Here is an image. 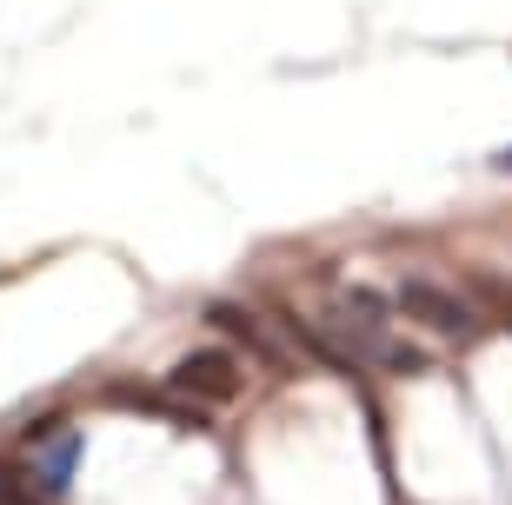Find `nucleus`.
<instances>
[{
    "label": "nucleus",
    "mask_w": 512,
    "mask_h": 505,
    "mask_svg": "<svg viewBox=\"0 0 512 505\" xmlns=\"http://www.w3.org/2000/svg\"><path fill=\"white\" fill-rule=\"evenodd\" d=\"M167 386L180 399H207V406H220V399L240 393V359H233L227 346H200V353H187L167 373Z\"/></svg>",
    "instance_id": "nucleus-1"
},
{
    "label": "nucleus",
    "mask_w": 512,
    "mask_h": 505,
    "mask_svg": "<svg viewBox=\"0 0 512 505\" xmlns=\"http://www.w3.org/2000/svg\"><path fill=\"white\" fill-rule=\"evenodd\" d=\"M399 313L419 319V326H433L439 339H473L479 333V313L459 293H446V286H426V280H406V293H399Z\"/></svg>",
    "instance_id": "nucleus-2"
},
{
    "label": "nucleus",
    "mask_w": 512,
    "mask_h": 505,
    "mask_svg": "<svg viewBox=\"0 0 512 505\" xmlns=\"http://www.w3.org/2000/svg\"><path fill=\"white\" fill-rule=\"evenodd\" d=\"M20 472H27V486H34L40 499H67V492H74V472H80V432H60V446L20 459Z\"/></svg>",
    "instance_id": "nucleus-3"
},
{
    "label": "nucleus",
    "mask_w": 512,
    "mask_h": 505,
    "mask_svg": "<svg viewBox=\"0 0 512 505\" xmlns=\"http://www.w3.org/2000/svg\"><path fill=\"white\" fill-rule=\"evenodd\" d=\"M499 167H506V173H512V147H506V153H499Z\"/></svg>",
    "instance_id": "nucleus-4"
}]
</instances>
